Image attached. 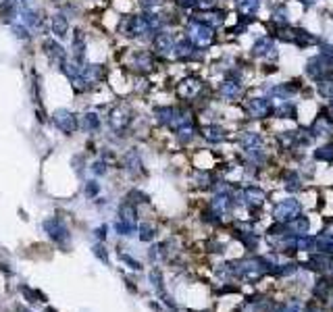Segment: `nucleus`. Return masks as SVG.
Wrapping results in <instances>:
<instances>
[{"instance_id":"nucleus-31","label":"nucleus","mask_w":333,"mask_h":312,"mask_svg":"<svg viewBox=\"0 0 333 312\" xmlns=\"http://www.w3.org/2000/svg\"><path fill=\"white\" fill-rule=\"evenodd\" d=\"M94 173H100V175L106 173V165H104V163H96V165H94Z\"/></svg>"},{"instance_id":"nucleus-18","label":"nucleus","mask_w":333,"mask_h":312,"mask_svg":"<svg viewBox=\"0 0 333 312\" xmlns=\"http://www.w3.org/2000/svg\"><path fill=\"white\" fill-rule=\"evenodd\" d=\"M200 133H202V138L206 142H210V144H219V142L227 140V131L221 125H204L202 129H200Z\"/></svg>"},{"instance_id":"nucleus-6","label":"nucleus","mask_w":333,"mask_h":312,"mask_svg":"<svg viewBox=\"0 0 333 312\" xmlns=\"http://www.w3.org/2000/svg\"><path fill=\"white\" fill-rule=\"evenodd\" d=\"M219 94H221V98H225L227 102H235V100H239L244 94H246V87H244V83H241V79L237 75L229 73L223 81H221Z\"/></svg>"},{"instance_id":"nucleus-9","label":"nucleus","mask_w":333,"mask_h":312,"mask_svg":"<svg viewBox=\"0 0 333 312\" xmlns=\"http://www.w3.org/2000/svg\"><path fill=\"white\" fill-rule=\"evenodd\" d=\"M131 119H133V115H131V110L127 106H115L113 110H110V115H108V123H110V127H113L117 133L125 131L131 125Z\"/></svg>"},{"instance_id":"nucleus-24","label":"nucleus","mask_w":333,"mask_h":312,"mask_svg":"<svg viewBox=\"0 0 333 312\" xmlns=\"http://www.w3.org/2000/svg\"><path fill=\"white\" fill-rule=\"evenodd\" d=\"M317 92H319V96H323V98H333V75H329V77L317 81Z\"/></svg>"},{"instance_id":"nucleus-14","label":"nucleus","mask_w":333,"mask_h":312,"mask_svg":"<svg viewBox=\"0 0 333 312\" xmlns=\"http://www.w3.org/2000/svg\"><path fill=\"white\" fill-rule=\"evenodd\" d=\"M198 21H202V23H206V25H210L213 29H219L221 25L225 23V11H221V9H210V11H204V13H200L198 17H196Z\"/></svg>"},{"instance_id":"nucleus-26","label":"nucleus","mask_w":333,"mask_h":312,"mask_svg":"<svg viewBox=\"0 0 333 312\" xmlns=\"http://www.w3.org/2000/svg\"><path fill=\"white\" fill-rule=\"evenodd\" d=\"M285 190H290V192H298L302 190V179H300V175L290 171L285 175Z\"/></svg>"},{"instance_id":"nucleus-11","label":"nucleus","mask_w":333,"mask_h":312,"mask_svg":"<svg viewBox=\"0 0 333 312\" xmlns=\"http://www.w3.org/2000/svg\"><path fill=\"white\" fill-rule=\"evenodd\" d=\"M275 219L277 221H294L298 219V212H300V204L298 200L290 198V200H281V202L275 206Z\"/></svg>"},{"instance_id":"nucleus-28","label":"nucleus","mask_w":333,"mask_h":312,"mask_svg":"<svg viewBox=\"0 0 333 312\" xmlns=\"http://www.w3.org/2000/svg\"><path fill=\"white\" fill-rule=\"evenodd\" d=\"M319 54H323L329 63H333V44L321 40V42H319Z\"/></svg>"},{"instance_id":"nucleus-17","label":"nucleus","mask_w":333,"mask_h":312,"mask_svg":"<svg viewBox=\"0 0 333 312\" xmlns=\"http://www.w3.org/2000/svg\"><path fill=\"white\" fill-rule=\"evenodd\" d=\"M133 67H136V71H140V73L154 71V56H152V52H146V50L136 52V54H133Z\"/></svg>"},{"instance_id":"nucleus-32","label":"nucleus","mask_w":333,"mask_h":312,"mask_svg":"<svg viewBox=\"0 0 333 312\" xmlns=\"http://www.w3.org/2000/svg\"><path fill=\"white\" fill-rule=\"evenodd\" d=\"M325 110H327V113L331 115V119H333V98H329V104H327V108H325Z\"/></svg>"},{"instance_id":"nucleus-16","label":"nucleus","mask_w":333,"mask_h":312,"mask_svg":"<svg viewBox=\"0 0 333 312\" xmlns=\"http://www.w3.org/2000/svg\"><path fill=\"white\" fill-rule=\"evenodd\" d=\"M200 92H202V81L198 77H188L179 83V96L181 98H196Z\"/></svg>"},{"instance_id":"nucleus-22","label":"nucleus","mask_w":333,"mask_h":312,"mask_svg":"<svg viewBox=\"0 0 333 312\" xmlns=\"http://www.w3.org/2000/svg\"><path fill=\"white\" fill-rule=\"evenodd\" d=\"M244 198H246V202L250 208H260L264 204V192L260 188H246V192H244Z\"/></svg>"},{"instance_id":"nucleus-29","label":"nucleus","mask_w":333,"mask_h":312,"mask_svg":"<svg viewBox=\"0 0 333 312\" xmlns=\"http://www.w3.org/2000/svg\"><path fill=\"white\" fill-rule=\"evenodd\" d=\"M175 5L179 9H184V11H192V9L198 7V0H175Z\"/></svg>"},{"instance_id":"nucleus-2","label":"nucleus","mask_w":333,"mask_h":312,"mask_svg":"<svg viewBox=\"0 0 333 312\" xmlns=\"http://www.w3.org/2000/svg\"><path fill=\"white\" fill-rule=\"evenodd\" d=\"M186 36L194 42V46H198L200 50L213 46V42H215V29L210 25L202 23V21H198L196 17L190 19V23L186 27Z\"/></svg>"},{"instance_id":"nucleus-5","label":"nucleus","mask_w":333,"mask_h":312,"mask_svg":"<svg viewBox=\"0 0 333 312\" xmlns=\"http://www.w3.org/2000/svg\"><path fill=\"white\" fill-rule=\"evenodd\" d=\"M250 56L252 58H262V60H277L279 58V50L277 44L271 36H260L254 40L252 48H250Z\"/></svg>"},{"instance_id":"nucleus-33","label":"nucleus","mask_w":333,"mask_h":312,"mask_svg":"<svg viewBox=\"0 0 333 312\" xmlns=\"http://www.w3.org/2000/svg\"><path fill=\"white\" fill-rule=\"evenodd\" d=\"M300 3H302V5L306 7V9H310V7H313V5L317 3V0H300Z\"/></svg>"},{"instance_id":"nucleus-23","label":"nucleus","mask_w":333,"mask_h":312,"mask_svg":"<svg viewBox=\"0 0 333 312\" xmlns=\"http://www.w3.org/2000/svg\"><path fill=\"white\" fill-rule=\"evenodd\" d=\"M50 27H52V34L56 38H67V34H69V23H67V19L63 15H54L52 17Z\"/></svg>"},{"instance_id":"nucleus-12","label":"nucleus","mask_w":333,"mask_h":312,"mask_svg":"<svg viewBox=\"0 0 333 312\" xmlns=\"http://www.w3.org/2000/svg\"><path fill=\"white\" fill-rule=\"evenodd\" d=\"M310 131L315 133V138H319V136H329V133L333 131V119H331V115L327 113V110L319 113V117L313 121V125H310Z\"/></svg>"},{"instance_id":"nucleus-13","label":"nucleus","mask_w":333,"mask_h":312,"mask_svg":"<svg viewBox=\"0 0 333 312\" xmlns=\"http://www.w3.org/2000/svg\"><path fill=\"white\" fill-rule=\"evenodd\" d=\"M233 5H235V11H237L244 19L252 21V19L258 15V11H260L262 0H233Z\"/></svg>"},{"instance_id":"nucleus-20","label":"nucleus","mask_w":333,"mask_h":312,"mask_svg":"<svg viewBox=\"0 0 333 312\" xmlns=\"http://www.w3.org/2000/svg\"><path fill=\"white\" fill-rule=\"evenodd\" d=\"M237 142H239V146L244 150H248V148H260L262 146V136H260V133H256V131H244L241 136L237 138Z\"/></svg>"},{"instance_id":"nucleus-4","label":"nucleus","mask_w":333,"mask_h":312,"mask_svg":"<svg viewBox=\"0 0 333 312\" xmlns=\"http://www.w3.org/2000/svg\"><path fill=\"white\" fill-rule=\"evenodd\" d=\"M304 73L308 79H313L315 83L333 75V63H329L323 54H315V56H310L304 65Z\"/></svg>"},{"instance_id":"nucleus-15","label":"nucleus","mask_w":333,"mask_h":312,"mask_svg":"<svg viewBox=\"0 0 333 312\" xmlns=\"http://www.w3.org/2000/svg\"><path fill=\"white\" fill-rule=\"evenodd\" d=\"M275 117L277 119H298V106L294 100H279L275 104Z\"/></svg>"},{"instance_id":"nucleus-3","label":"nucleus","mask_w":333,"mask_h":312,"mask_svg":"<svg viewBox=\"0 0 333 312\" xmlns=\"http://www.w3.org/2000/svg\"><path fill=\"white\" fill-rule=\"evenodd\" d=\"M246 113L250 119H269L275 115V102L269 96H252L246 100Z\"/></svg>"},{"instance_id":"nucleus-25","label":"nucleus","mask_w":333,"mask_h":312,"mask_svg":"<svg viewBox=\"0 0 333 312\" xmlns=\"http://www.w3.org/2000/svg\"><path fill=\"white\" fill-rule=\"evenodd\" d=\"M315 159L323 163H333V144H325L315 150Z\"/></svg>"},{"instance_id":"nucleus-19","label":"nucleus","mask_w":333,"mask_h":312,"mask_svg":"<svg viewBox=\"0 0 333 312\" xmlns=\"http://www.w3.org/2000/svg\"><path fill=\"white\" fill-rule=\"evenodd\" d=\"M271 23L281 27V25H290V9L285 3H279L271 9Z\"/></svg>"},{"instance_id":"nucleus-27","label":"nucleus","mask_w":333,"mask_h":312,"mask_svg":"<svg viewBox=\"0 0 333 312\" xmlns=\"http://www.w3.org/2000/svg\"><path fill=\"white\" fill-rule=\"evenodd\" d=\"M83 127H85L87 131H96V129H100V117H98L96 113H87V115H83Z\"/></svg>"},{"instance_id":"nucleus-8","label":"nucleus","mask_w":333,"mask_h":312,"mask_svg":"<svg viewBox=\"0 0 333 312\" xmlns=\"http://www.w3.org/2000/svg\"><path fill=\"white\" fill-rule=\"evenodd\" d=\"M266 96L271 100H292L298 92H300V85H296V81H285V83H277L273 87H264Z\"/></svg>"},{"instance_id":"nucleus-10","label":"nucleus","mask_w":333,"mask_h":312,"mask_svg":"<svg viewBox=\"0 0 333 312\" xmlns=\"http://www.w3.org/2000/svg\"><path fill=\"white\" fill-rule=\"evenodd\" d=\"M52 121L54 125L63 131V133H75L77 131V117L73 113H69V110H65V108H58L52 113Z\"/></svg>"},{"instance_id":"nucleus-34","label":"nucleus","mask_w":333,"mask_h":312,"mask_svg":"<svg viewBox=\"0 0 333 312\" xmlns=\"http://www.w3.org/2000/svg\"><path fill=\"white\" fill-rule=\"evenodd\" d=\"M96 190H98V188H96V183H94V181H92L90 185H87V194H96Z\"/></svg>"},{"instance_id":"nucleus-21","label":"nucleus","mask_w":333,"mask_h":312,"mask_svg":"<svg viewBox=\"0 0 333 312\" xmlns=\"http://www.w3.org/2000/svg\"><path fill=\"white\" fill-rule=\"evenodd\" d=\"M44 48H46V54H48V58L52 60V63H58V65H63L65 60H67V52L58 46L56 42H52V40H46L44 42Z\"/></svg>"},{"instance_id":"nucleus-7","label":"nucleus","mask_w":333,"mask_h":312,"mask_svg":"<svg viewBox=\"0 0 333 312\" xmlns=\"http://www.w3.org/2000/svg\"><path fill=\"white\" fill-rule=\"evenodd\" d=\"M175 44H177V38L165 29L152 38L154 54H159V56H175Z\"/></svg>"},{"instance_id":"nucleus-1","label":"nucleus","mask_w":333,"mask_h":312,"mask_svg":"<svg viewBox=\"0 0 333 312\" xmlns=\"http://www.w3.org/2000/svg\"><path fill=\"white\" fill-rule=\"evenodd\" d=\"M119 32L127 38H154L157 32L152 29L150 21L146 15H129V17H123V21L119 23Z\"/></svg>"},{"instance_id":"nucleus-30","label":"nucleus","mask_w":333,"mask_h":312,"mask_svg":"<svg viewBox=\"0 0 333 312\" xmlns=\"http://www.w3.org/2000/svg\"><path fill=\"white\" fill-rule=\"evenodd\" d=\"M163 3H165V0H140V5H142L144 9H148V11H150V9H157V7H161Z\"/></svg>"}]
</instances>
